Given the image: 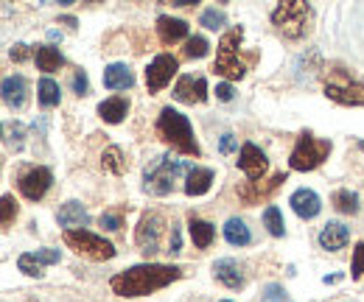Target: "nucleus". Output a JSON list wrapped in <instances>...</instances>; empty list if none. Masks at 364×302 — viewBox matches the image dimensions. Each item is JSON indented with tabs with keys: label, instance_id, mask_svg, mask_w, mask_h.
I'll use <instances>...</instances> for the list:
<instances>
[{
	"label": "nucleus",
	"instance_id": "nucleus-1",
	"mask_svg": "<svg viewBox=\"0 0 364 302\" xmlns=\"http://www.w3.org/2000/svg\"><path fill=\"white\" fill-rule=\"evenodd\" d=\"M182 277L180 266H166V263H137L127 271H118L109 280V288L118 297H146L154 294L166 286H171L174 280Z\"/></svg>",
	"mask_w": 364,
	"mask_h": 302
},
{
	"label": "nucleus",
	"instance_id": "nucleus-2",
	"mask_svg": "<svg viewBox=\"0 0 364 302\" xmlns=\"http://www.w3.org/2000/svg\"><path fill=\"white\" fill-rule=\"evenodd\" d=\"M157 134L174 149V151H180V154H188V157H199L202 151H199V143H196V137H193V129H191V121L177 112V109H171V107H166L163 112H160V118H157Z\"/></svg>",
	"mask_w": 364,
	"mask_h": 302
},
{
	"label": "nucleus",
	"instance_id": "nucleus-3",
	"mask_svg": "<svg viewBox=\"0 0 364 302\" xmlns=\"http://www.w3.org/2000/svg\"><path fill=\"white\" fill-rule=\"evenodd\" d=\"M191 171L182 160H174L171 154H160L157 160H151V166H146L143 171V190L151 196H166L174 190V179L180 173Z\"/></svg>",
	"mask_w": 364,
	"mask_h": 302
},
{
	"label": "nucleus",
	"instance_id": "nucleus-4",
	"mask_svg": "<svg viewBox=\"0 0 364 302\" xmlns=\"http://www.w3.org/2000/svg\"><path fill=\"white\" fill-rule=\"evenodd\" d=\"M272 26L286 40H303L311 28V9L303 0H286L272 11Z\"/></svg>",
	"mask_w": 364,
	"mask_h": 302
},
{
	"label": "nucleus",
	"instance_id": "nucleus-5",
	"mask_svg": "<svg viewBox=\"0 0 364 302\" xmlns=\"http://www.w3.org/2000/svg\"><path fill=\"white\" fill-rule=\"evenodd\" d=\"M328 154H331V140H319L311 131H303L289 157V166L291 171H314L328 160Z\"/></svg>",
	"mask_w": 364,
	"mask_h": 302
},
{
	"label": "nucleus",
	"instance_id": "nucleus-6",
	"mask_svg": "<svg viewBox=\"0 0 364 302\" xmlns=\"http://www.w3.org/2000/svg\"><path fill=\"white\" fill-rule=\"evenodd\" d=\"M241 40H244V28L241 26L238 28H230L228 34L222 37V43H219V56L213 62V70L219 76H225V79H232V82L244 79V73H247V65L235 53V48L241 45Z\"/></svg>",
	"mask_w": 364,
	"mask_h": 302
},
{
	"label": "nucleus",
	"instance_id": "nucleus-7",
	"mask_svg": "<svg viewBox=\"0 0 364 302\" xmlns=\"http://www.w3.org/2000/svg\"><path fill=\"white\" fill-rule=\"evenodd\" d=\"M65 244L73 249V252H79V255H85V258L90 260H112L115 258V247L109 244V241H104L101 235H95L90 230H65Z\"/></svg>",
	"mask_w": 364,
	"mask_h": 302
},
{
	"label": "nucleus",
	"instance_id": "nucleus-8",
	"mask_svg": "<svg viewBox=\"0 0 364 302\" xmlns=\"http://www.w3.org/2000/svg\"><path fill=\"white\" fill-rule=\"evenodd\" d=\"M163 232H166V218L160 216V213H146V216L140 218V224H137L135 230V241L146 258L154 255V252H160Z\"/></svg>",
	"mask_w": 364,
	"mask_h": 302
},
{
	"label": "nucleus",
	"instance_id": "nucleus-9",
	"mask_svg": "<svg viewBox=\"0 0 364 302\" xmlns=\"http://www.w3.org/2000/svg\"><path fill=\"white\" fill-rule=\"evenodd\" d=\"M325 95L336 104L364 107V82H350L348 76H333L325 82Z\"/></svg>",
	"mask_w": 364,
	"mask_h": 302
},
{
	"label": "nucleus",
	"instance_id": "nucleus-10",
	"mask_svg": "<svg viewBox=\"0 0 364 302\" xmlns=\"http://www.w3.org/2000/svg\"><path fill=\"white\" fill-rule=\"evenodd\" d=\"M180 70V62H177V56H171V53H160V56H154L151 59V65L146 68V90L154 95V92H160L163 87L171 82V76Z\"/></svg>",
	"mask_w": 364,
	"mask_h": 302
},
{
	"label": "nucleus",
	"instance_id": "nucleus-11",
	"mask_svg": "<svg viewBox=\"0 0 364 302\" xmlns=\"http://www.w3.org/2000/svg\"><path fill=\"white\" fill-rule=\"evenodd\" d=\"M50 182H53V173H50V168L37 166V168H28V171L17 179V188H20V193H23L28 202H40V199L48 193Z\"/></svg>",
	"mask_w": 364,
	"mask_h": 302
},
{
	"label": "nucleus",
	"instance_id": "nucleus-12",
	"mask_svg": "<svg viewBox=\"0 0 364 302\" xmlns=\"http://www.w3.org/2000/svg\"><path fill=\"white\" fill-rule=\"evenodd\" d=\"M238 168L247 173L250 182H258L267 173V168H269V160H267V154L255 143H244L241 151H238Z\"/></svg>",
	"mask_w": 364,
	"mask_h": 302
},
{
	"label": "nucleus",
	"instance_id": "nucleus-13",
	"mask_svg": "<svg viewBox=\"0 0 364 302\" xmlns=\"http://www.w3.org/2000/svg\"><path fill=\"white\" fill-rule=\"evenodd\" d=\"M283 182H286V173H274L269 182H244L238 188V199L244 205H261V202H267L272 196Z\"/></svg>",
	"mask_w": 364,
	"mask_h": 302
},
{
	"label": "nucleus",
	"instance_id": "nucleus-14",
	"mask_svg": "<svg viewBox=\"0 0 364 302\" xmlns=\"http://www.w3.org/2000/svg\"><path fill=\"white\" fill-rule=\"evenodd\" d=\"M174 98L182 104H205L208 101V82L205 76H182L174 85Z\"/></svg>",
	"mask_w": 364,
	"mask_h": 302
},
{
	"label": "nucleus",
	"instance_id": "nucleus-15",
	"mask_svg": "<svg viewBox=\"0 0 364 302\" xmlns=\"http://www.w3.org/2000/svg\"><path fill=\"white\" fill-rule=\"evenodd\" d=\"M348 241H350V230H348L342 221H328V224L319 230V247L328 249V252L345 249Z\"/></svg>",
	"mask_w": 364,
	"mask_h": 302
},
{
	"label": "nucleus",
	"instance_id": "nucleus-16",
	"mask_svg": "<svg viewBox=\"0 0 364 302\" xmlns=\"http://www.w3.org/2000/svg\"><path fill=\"white\" fill-rule=\"evenodd\" d=\"M289 205H291V210L297 213L300 218H314L319 216V210H322V202H319V196L314 190H309V188H300V190H294L291 193V199H289Z\"/></svg>",
	"mask_w": 364,
	"mask_h": 302
},
{
	"label": "nucleus",
	"instance_id": "nucleus-17",
	"mask_svg": "<svg viewBox=\"0 0 364 302\" xmlns=\"http://www.w3.org/2000/svg\"><path fill=\"white\" fill-rule=\"evenodd\" d=\"M213 277L222 283V286H228V288H244V271H241V266L235 263V260H230V258H222V260H216L213 263Z\"/></svg>",
	"mask_w": 364,
	"mask_h": 302
},
{
	"label": "nucleus",
	"instance_id": "nucleus-18",
	"mask_svg": "<svg viewBox=\"0 0 364 302\" xmlns=\"http://www.w3.org/2000/svg\"><path fill=\"white\" fill-rule=\"evenodd\" d=\"M157 34H160V43L163 45H174L188 37V23L180 20V17L160 14L157 17Z\"/></svg>",
	"mask_w": 364,
	"mask_h": 302
},
{
	"label": "nucleus",
	"instance_id": "nucleus-19",
	"mask_svg": "<svg viewBox=\"0 0 364 302\" xmlns=\"http://www.w3.org/2000/svg\"><path fill=\"white\" fill-rule=\"evenodd\" d=\"M3 101L11 109L26 107V101H28V82L23 76H6L3 79Z\"/></svg>",
	"mask_w": 364,
	"mask_h": 302
},
{
	"label": "nucleus",
	"instance_id": "nucleus-20",
	"mask_svg": "<svg viewBox=\"0 0 364 302\" xmlns=\"http://www.w3.org/2000/svg\"><path fill=\"white\" fill-rule=\"evenodd\" d=\"M188 232H191L196 249H208L213 244V238H216V227L199 216H188Z\"/></svg>",
	"mask_w": 364,
	"mask_h": 302
},
{
	"label": "nucleus",
	"instance_id": "nucleus-21",
	"mask_svg": "<svg viewBox=\"0 0 364 302\" xmlns=\"http://www.w3.org/2000/svg\"><path fill=\"white\" fill-rule=\"evenodd\" d=\"M213 171L210 168H191V171L185 173V193L188 196H205L208 190H210V185H213Z\"/></svg>",
	"mask_w": 364,
	"mask_h": 302
},
{
	"label": "nucleus",
	"instance_id": "nucleus-22",
	"mask_svg": "<svg viewBox=\"0 0 364 302\" xmlns=\"http://www.w3.org/2000/svg\"><path fill=\"white\" fill-rule=\"evenodd\" d=\"M132 85H135V76H132V70L127 65L115 62V65H109L104 70V87L107 90H129Z\"/></svg>",
	"mask_w": 364,
	"mask_h": 302
},
{
	"label": "nucleus",
	"instance_id": "nucleus-23",
	"mask_svg": "<svg viewBox=\"0 0 364 302\" xmlns=\"http://www.w3.org/2000/svg\"><path fill=\"white\" fill-rule=\"evenodd\" d=\"M127 112H129V101L121 98V95L107 98V101L98 104V115H101V121H107V124H121V121L127 118Z\"/></svg>",
	"mask_w": 364,
	"mask_h": 302
},
{
	"label": "nucleus",
	"instance_id": "nucleus-24",
	"mask_svg": "<svg viewBox=\"0 0 364 302\" xmlns=\"http://www.w3.org/2000/svg\"><path fill=\"white\" fill-rule=\"evenodd\" d=\"M56 221H59L62 227H68V230H82V224H87L90 216H87V210H85L79 202H68V205L59 207Z\"/></svg>",
	"mask_w": 364,
	"mask_h": 302
},
{
	"label": "nucleus",
	"instance_id": "nucleus-25",
	"mask_svg": "<svg viewBox=\"0 0 364 302\" xmlns=\"http://www.w3.org/2000/svg\"><path fill=\"white\" fill-rule=\"evenodd\" d=\"M34 59H37V68H40L43 73H53V70H59V68L65 65V56H62L59 48H53V45H37V48H34Z\"/></svg>",
	"mask_w": 364,
	"mask_h": 302
},
{
	"label": "nucleus",
	"instance_id": "nucleus-26",
	"mask_svg": "<svg viewBox=\"0 0 364 302\" xmlns=\"http://www.w3.org/2000/svg\"><path fill=\"white\" fill-rule=\"evenodd\" d=\"M225 238H228L230 247H247V244L252 241L250 227H247L241 218H228V224H225Z\"/></svg>",
	"mask_w": 364,
	"mask_h": 302
},
{
	"label": "nucleus",
	"instance_id": "nucleus-27",
	"mask_svg": "<svg viewBox=\"0 0 364 302\" xmlns=\"http://www.w3.org/2000/svg\"><path fill=\"white\" fill-rule=\"evenodd\" d=\"M37 98H40V104L43 107H59V101H62V90L59 85L53 82V79H40V85H37Z\"/></svg>",
	"mask_w": 364,
	"mask_h": 302
},
{
	"label": "nucleus",
	"instance_id": "nucleus-28",
	"mask_svg": "<svg viewBox=\"0 0 364 302\" xmlns=\"http://www.w3.org/2000/svg\"><path fill=\"white\" fill-rule=\"evenodd\" d=\"M331 202H333V207H336L339 213H348V216L359 213V196H356L353 190H348V188H345V190H336Z\"/></svg>",
	"mask_w": 364,
	"mask_h": 302
},
{
	"label": "nucleus",
	"instance_id": "nucleus-29",
	"mask_svg": "<svg viewBox=\"0 0 364 302\" xmlns=\"http://www.w3.org/2000/svg\"><path fill=\"white\" fill-rule=\"evenodd\" d=\"M101 166H104V168H107L109 173L121 176V173L127 171V160H124V151H121L118 146H109V149L104 151V157H101Z\"/></svg>",
	"mask_w": 364,
	"mask_h": 302
},
{
	"label": "nucleus",
	"instance_id": "nucleus-30",
	"mask_svg": "<svg viewBox=\"0 0 364 302\" xmlns=\"http://www.w3.org/2000/svg\"><path fill=\"white\" fill-rule=\"evenodd\" d=\"M264 224H267L269 235H274V238H283V235H286V221H283V213H280L274 205H269V207L264 210Z\"/></svg>",
	"mask_w": 364,
	"mask_h": 302
},
{
	"label": "nucleus",
	"instance_id": "nucleus-31",
	"mask_svg": "<svg viewBox=\"0 0 364 302\" xmlns=\"http://www.w3.org/2000/svg\"><path fill=\"white\" fill-rule=\"evenodd\" d=\"M17 269H20L23 274H28V277H43V274H46V271H43V263L34 258V252L20 255V258H17Z\"/></svg>",
	"mask_w": 364,
	"mask_h": 302
},
{
	"label": "nucleus",
	"instance_id": "nucleus-32",
	"mask_svg": "<svg viewBox=\"0 0 364 302\" xmlns=\"http://www.w3.org/2000/svg\"><path fill=\"white\" fill-rule=\"evenodd\" d=\"M225 23H228V17H225V11H219V9H205L202 17H199V26H205V28H210V31L225 28Z\"/></svg>",
	"mask_w": 364,
	"mask_h": 302
},
{
	"label": "nucleus",
	"instance_id": "nucleus-33",
	"mask_svg": "<svg viewBox=\"0 0 364 302\" xmlns=\"http://www.w3.org/2000/svg\"><path fill=\"white\" fill-rule=\"evenodd\" d=\"M14 216H17V202H14V196H11V193H6V196L0 199V224H3V230H6V227H11Z\"/></svg>",
	"mask_w": 364,
	"mask_h": 302
},
{
	"label": "nucleus",
	"instance_id": "nucleus-34",
	"mask_svg": "<svg viewBox=\"0 0 364 302\" xmlns=\"http://www.w3.org/2000/svg\"><path fill=\"white\" fill-rule=\"evenodd\" d=\"M208 48H210L208 40L196 34V37H191V40L185 43V56H188V59H202V56H208Z\"/></svg>",
	"mask_w": 364,
	"mask_h": 302
},
{
	"label": "nucleus",
	"instance_id": "nucleus-35",
	"mask_svg": "<svg viewBox=\"0 0 364 302\" xmlns=\"http://www.w3.org/2000/svg\"><path fill=\"white\" fill-rule=\"evenodd\" d=\"M350 277L362 280L364 277V241L353 249V263H350Z\"/></svg>",
	"mask_w": 364,
	"mask_h": 302
},
{
	"label": "nucleus",
	"instance_id": "nucleus-36",
	"mask_svg": "<svg viewBox=\"0 0 364 302\" xmlns=\"http://www.w3.org/2000/svg\"><path fill=\"white\" fill-rule=\"evenodd\" d=\"M261 302H291V300L286 297L283 286H277V283H269V286L264 288V294H261Z\"/></svg>",
	"mask_w": 364,
	"mask_h": 302
},
{
	"label": "nucleus",
	"instance_id": "nucleus-37",
	"mask_svg": "<svg viewBox=\"0 0 364 302\" xmlns=\"http://www.w3.org/2000/svg\"><path fill=\"white\" fill-rule=\"evenodd\" d=\"M98 224H101L104 230L115 232V230H121V227H124V218H121V213H104V216L98 218Z\"/></svg>",
	"mask_w": 364,
	"mask_h": 302
},
{
	"label": "nucleus",
	"instance_id": "nucleus-38",
	"mask_svg": "<svg viewBox=\"0 0 364 302\" xmlns=\"http://www.w3.org/2000/svg\"><path fill=\"white\" fill-rule=\"evenodd\" d=\"M73 92L76 95H87L90 92V82H87V73L85 70H76L73 73Z\"/></svg>",
	"mask_w": 364,
	"mask_h": 302
},
{
	"label": "nucleus",
	"instance_id": "nucleus-39",
	"mask_svg": "<svg viewBox=\"0 0 364 302\" xmlns=\"http://www.w3.org/2000/svg\"><path fill=\"white\" fill-rule=\"evenodd\" d=\"M31 53H34V50H31L26 43H14V45H11V50H9V56H11L14 62H26Z\"/></svg>",
	"mask_w": 364,
	"mask_h": 302
},
{
	"label": "nucleus",
	"instance_id": "nucleus-40",
	"mask_svg": "<svg viewBox=\"0 0 364 302\" xmlns=\"http://www.w3.org/2000/svg\"><path fill=\"white\" fill-rule=\"evenodd\" d=\"M34 258L40 260L43 266H48V263H59V249H37Z\"/></svg>",
	"mask_w": 364,
	"mask_h": 302
},
{
	"label": "nucleus",
	"instance_id": "nucleus-41",
	"mask_svg": "<svg viewBox=\"0 0 364 302\" xmlns=\"http://www.w3.org/2000/svg\"><path fill=\"white\" fill-rule=\"evenodd\" d=\"M6 134H11V137H9V143H14V149H20V146H23V134H26V131H23V126H20V124L6 126Z\"/></svg>",
	"mask_w": 364,
	"mask_h": 302
},
{
	"label": "nucleus",
	"instance_id": "nucleus-42",
	"mask_svg": "<svg viewBox=\"0 0 364 302\" xmlns=\"http://www.w3.org/2000/svg\"><path fill=\"white\" fill-rule=\"evenodd\" d=\"M235 146H238L235 134L225 131V134H222V143H219V151H222V154H230V151H235Z\"/></svg>",
	"mask_w": 364,
	"mask_h": 302
},
{
	"label": "nucleus",
	"instance_id": "nucleus-43",
	"mask_svg": "<svg viewBox=\"0 0 364 302\" xmlns=\"http://www.w3.org/2000/svg\"><path fill=\"white\" fill-rule=\"evenodd\" d=\"M216 98H219V101H232V98H235V90H232L228 82H222V85H216Z\"/></svg>",
	"mask_w": 364,
	"mask_h": 302
},
{
	"label": "nucleus",
	"instance_id": "nucleus-44",
	"mask_svg": "<svg viewBox=\"0 0 364 302\" xmlns=\"http://www.w3.org/2000/svg\"><path fill=\"white\" fill-rule=\"evenodd\" d=\"M180 247H182L180 230H177V227H171V241H168V252H171V255H177V252H180Z\"/></svg>",
	"mask_w": 364,
	"mask_h": 302
},
{
	"label": "nucleus",
	"instance_id": "nucleus-45",
	"mask_svg": "<svg viewBox=\"0 0 364 302\" xmlns=\"http://www.w3.org/2000/svg\"><path fill=\"white\" fill-rule=\"evenodd\" d=\"M342 280V274H331V277H325V283H339Z\"/></svg>",
	"mask_w": 364,
	"mask_h": 302
},
{
	"label": "nucleus",
	"instance_id": "nucleus-46",
	"mask_svg": "<svg viewBox=\"0 0 364 302\" xmlns=\"http://www.w3.org/2000/svg\"><path fill=\"white\" fill-rule=\"evenodd\" d=\"M222 302H230V300H222Z\"/></svg>",
	"mask_w": 364,
	"mask_h": 302
},
{
	"label": "nucleus",
	"instance_id": "nucleus-47",
	"mask_svg": "<svg viewBox=\"0 0 364 302\" xmlns=\"http://www.w3.org/2000/svg\"><path fill=\"white\" fill-rule=\"evenodd\" d=\"M362 149H364V143H362Z\"/></svg>",
	"mask_w": 364,
	"mask_h": 302
}]
</instances>
